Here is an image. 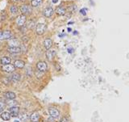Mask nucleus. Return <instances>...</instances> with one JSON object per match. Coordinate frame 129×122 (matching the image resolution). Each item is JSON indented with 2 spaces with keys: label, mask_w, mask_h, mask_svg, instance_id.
Masks as SVG:
<instances>
[{
  "label": "nucleus",
  "mask_w": 129,
  "mask_h": 122,
  "mask_svg": "<svg viewBox=\"0 0 129 122\" xmlns=\"http://www.w3.org/2000/svg\"><path fill=\"white\" fill-rule=\"evenodd\" d=\"M12 34L10 31H4V32H0V41H4V40H9Z\"/></svg>",
  "instance_id": "f257e3e1"
},
{
  "label": "nucleus",
  "mask_w": 129,
  "mask_h": 122,
  "mask_svg": "<svg viewBox=\"0 0 129 122\" xmlns=\"http://www.w3.org/2000/svg\"><path fill=\"white\" fill-rule=\"evenodd\" d=\"M45 29H46V25L45 24H38L36 25V33L38 35H42V34H44Z\"/></svg>",
  "instance_id": "f03ea898"
},
{
  "label": "nucleus",
  "mask_w": 129,
  "mask_h": 122,
  "mask_svg": "<svg viewBox=\"0 0 129 122\" xmlns=\"http://www.w3.org/2000/svg\"><path fill=\"white\" fill-rule=\"evenodd\" d=\"M2 70H3L4 72L11 73V72H13V71H15V67L14 66V65L6 64V65H3V66H2Z\"/></svg>",
  "instance_id": "7ed1b4c3"
},
{
  "label": "nucleus",
  "mask_w": 129,
  "mask_h": 122,
  "mask_svg": "<svg viewBox=\"0 0 129 122\" xmlns=\"http://www.w3.org/2000/svg\"><path fill=\"white\" fill-rule=\"evenodd\" d=\"M36 67L41 72H45V71L47 70L48 69V66L47 63L45 62V61H39V62L36 64Z\"/></svg>",
  "instance_id": "20e7f679"
},
{
  "label": "nucleus",
  "mask_w": 129,
  "mask_h": 122,
  "mask_svg": "<svg viewBox=\"0 0 129 122\" xmlns=\"http://www.w3.org/2000/svg\"><path fill=\"white\" fill-rule=\"evenodd\" d=\"M48 112H49L51 117H53V118H57L60 115L59 111L57 108H50L48 109Z\"/></svg>",
  "instance_id": "39448f33"
},
{
  "label": "nucleus",
  "mask_w": 129,
  "mask_h": 122,
  "mask_svg": "<svg viewBox=\"0 0 129 122\" xmlns=\"http://www.w3.org/2000/svg\"><path fill=\"white\" fill-rule=\"evenodd\" d=\"M10 112H11V116L16 117L18 116V114H19V107H15V106H12L11 108H10Z\"/></svg>",
  "instance_id": "423d86ee"
},
{
  "label": "nucleus",
  "mask_w": 129,
  "mask_h": 122,
  "mask_svg": "<svg viewBox=\"0 0 129 122\" xmlns=\"http://www.w3.org/2000/svg\"><path fill=\"white\" fill-rule=\"evenodd\" d=\"M25 22H26V16H25L24 15H19V16L16 19V24H17L18 26H23Z\"/></svg>",
  "instance_id": "0eeeda50"
},
{
  "label": "nucleus",
  "mask_w": 129,
  "mask_h": 122,
  "mask_svg": "<svg viewBox=\"0 0 129 122\" xmlns=\"http://www.w3.org/2000/svg\"><path fill=\"white\" fill-rule=\"evenodd\" d=\"M7 51L10 54H19L21 52V49L18 46H10L7 48Z\"/></svg>",
  "instance_id": "6e6552de"
},
{
  "label": "nucleus",
  "mask_w": 129,
  "mask_h": 122,
  "mask_svg": "<svg viewBox=\"0 0 129 122\" xmlns=\"http://www.w3.org/2000/svg\"><path fill=\"white\" fill-rule=\"evenodd\" d=\"M53 12H54L53 9L52 7H48V8L45 9V11H44V15L47 18H49L53 15Z\"/></svg>",
  "instance_id": "1a4fd4ad"
},
{
  "label": "nucleus",
  "mask_w": 129,
  "mask_h": 122,
  "mask_svg": "<svg viewBox=\"0 0 129 122\" xmlns=\"http://www.w3.org/2000/svg\"><path fill=\"white\" fill-rule=\"evenodd\" d=\"M24 66H25V62L24 61H21V60H16L15 61V63H14V66L19 69L24 68Z\"/></svg>",
  "instance_id": "9d476101"
},
{
  "label": "nucleus",
  "mask_w": 129,
  "mask_h": 122,
  "mask_svg": "<svg viewBox=\"0 0 129 122\" xmlns=\"http://www.w3.org/2000/svg\"><path fill=\"white\" fill-rule=\"evenodd\" d=\"M4 97L7 100H15L16 95L14 92H11V91H8V92L4 93Z\"/></svg>",
  "instance_id": "9b49d317"
},
{
  "label": "nucleus",
  "mask_w": 129,
  "mask_h": 122,
  "mask_svg": "<svg viewBox=\"0 0 129 122\" xmlns=\"http://www.w3.org/2000/svg\"><path fill=\"white\" fill-rule=\"evenodd\" d=\"M1 118L3 120V121H9V120L11 119V115L9 112H1Z\"/></svg>",
  "instance_id": "f8f14e48"
},
{
  "label": "nucleus",
  "mask_w": 129,
  "mask_h": 122,
  "mask_svg": "<svg viewBox=\"0 0 129 122\" xmlns=\"http://www.w3.org/2000/svg\"><path fill=\"white\" fill-rule=\"evenodd\" d=\"M52 41L51 39H46V40L44 41V46L46 49H49L52 46Z\"/></svg>",
  "instance_id": "ddd939ff"
},
{
  "label": "nucleus",
  "mask_w": 129,
  "mask_h": 122,
  "mask_svg": "<svg viewBox=\"0 0 129 122\" xmlns=\"http://www.w3.org/2000/svg\"><path fill=\"white\" fill-rule=\"evenodd\" d=\"M55 54H56V53H55L54 50H48L47 53H46V57L49 61H51L55 56Z\"/></svg>",
  "instance_id": "4468645a"
},
{
  "label": "nucleus",
  "mask_w": 129,
  "mask_h": 122,
  "mask_svg": "<svg viewBox=\"0 0 129 122\" xmlns=\"http://www.w3.org/2000/svg\"><path fill=\"white\" fill-rule=\"evenodd\" d=\"M39 119H40V114L38 113V112H33L32 115H31V121L32 122H36L39 121Z\"/></svg>",
  "instance_id": "2eb2a0df"
},
{
  "label": "nucleus",
  "mask_w": 129,
  "mask_h": 122,
  "mask_svg": "<svg viewBox=\"0 0 129 122\" xmlns=\"http://www.w3.org/2000/svg\"><path fill=\"white\" fill-rule=\"evenodd\" d=\"M65 12H66V10H65V8L63 7H58L56 10V13L58 15H63L65 14Z\"/></svg>",
  "instance_id": "dca6fc26"
},
{
  "label": "nucleus",
  "mask_w": 129,
  "mask_h": 122,
  "mask_svg": "<svg viewBox=\"0 0 129 122\" xmlns=\"http://www.w3.org/2000/svg\"><path fill=\"white\" fill-rule=\"evenodd\" d=\"M20 11L23 14H29L30 11H31V9L27 5H23L20 7Z\"/></svg>",
  "instance_id": "f3484780"
},
{
  "label": "nucleus",
  "mask_w": 129,
  "mask_h": 122,
  "mask_svg": "<svg viewBox=\"0 0 129 122\" xmlns=\"http://www.w3.org/2000/svg\"><path fill=\"white\" fill-rule=\"evenodd\" d=\"M11 59L9 57H3L1 58V64L2 65H6V64H10Z\"/></svg>",
  "instance_id": "a211bd4d"
},
{
  "label": "nucleus",
  "mask_w": 129,
  "mask_h": 122,
  "mask_svg": "<svg viewBox=\"0 0 129 122\" xmlns=\"http://www.w3.org/2000/svg\"><path fill=\"white\" fill-rule=\"evenodd\" d=\"M43 0H32V7H38L42 3Z\"/></svg>",
  "instance_id": "6ab92c4d"
},
{
  "label": "nucleus",
  "mask_w": 129,
  "mask_h": 122,
  "mask_svg": "<svg viewBox=\"0 0 129 122\" xmlns=\"http://www.w3.org/2000/svg\"><path fill=\"white\" fill-rule=\"evenodd\" d=\"M11 79H12V80H14V81L18 82V81H19V79H20V75H18V74H13L12 76H11Z\"/></svg>",
  "instance_id": "aec40b11"
},
{
  "label": "nucleus",
  "mask_w": 129,
  "mask_h": 122,
  "mask_svg": "<svg viewBox=\"0 0 129 122\" xmlns=\"http://www.w3.org/2000/svg\"><path fill=\"white\" fill-rule=\"evenodd\" d=\"M10 11L12 14H16L18 12V8L16 7L15 6H11V8H10Z\"/></svg>",
  "instance_id": "412c9836"
},
{
  "label": "nucleus",
  "mask_w": 129,
  "mask_h": 122,
  "mask_svg": "<svg viewBox=\"0 0 129 122\" xmlns=\"http://www.w3.org/2000/svg\"><path fill=\"white\" fill-rule=\"evenodd\" d=\"M27 118H28V116H27V114H22V115H20L19 116V119L21 120L22 121H27Z\"/></svg>",
  "instance_id": "4be33fe9"
},
{
  "label": "nucleus",
  "mask_w": 129,
  "mask_h": 122,
  "mask_svg": "<svg viewBox=\"0 0 129 122\" xmlns=\"http://www.w3.org/2000/svg\"><path fill=\"white\" fill-rule=\"evenodd\" d=\"M10 100L11 101L8 103V104H10L11 106H13V105H15V104H16V103H17V101H13V100Z\"/></svg>",
  "instance_id": "5701e85b"
},
{
  "label": "nucleus",
  "mask_w": 129,
  "mask_h": 122,
  "mask_svg": "<svg viewBox=\"0 0 129 122\" xmlns=\"http://www.w3.org/2000/svg\"><path fill=\"white\" fill-rule=\"evenodd\" d=\"M81 12H82V15H86V9H85V10H83V9H82V10L81 11Z\"/></svg>",
  "instance_id": "b1692460"
},
{
  "label": "nucleus",
  "mask_w": 129,
  "mask_h": 122,
  "mask_svg": "<svg viewBox=\"0 0 129 122\" xmlns=\"http://www.w3.org/2000/svg\"><path fill=\"white\" fill-rule=\"evenodd\" d=\"M23 41H28V37H27V36L25 37V36H24V37H23Z\"/></svg>",
  "instance_id": "393cba45"
},
{
  "label": "nucleus",
  "mask_w": 129,
  "mask_h": 122,
  "mask_svg": "<svg viewBox=\"0 0 129 122\" xmlns=\"http://www.w3.org/2000/svg\"><path fill=\"white\" fill-rule=\"evenodd\" d=\"M68 51H69V53H70V54H72L73 51V49H69Z\"/></svg>",
  "instance_id": "a878e982"
},
{
  "label": "nucleus",
  "mask_w": 129,
  "mask_h": 122,
  "mask_svg": "<svg viewBox=\"0 0 129 122\" xmlns=\"http://www.w3.org/2000/svg\"><path fill=\"white\" fill-rule=\"evenodd\" d=\"M61 122H67V121H66V119H62Z\"/></svg>",
  "instance_id": "bb28decb"
},
{
  "label": "nucleus",
  "mask_w": 129,
  "mask_h": 122,
  "mask_svg": "<svg viewBox=\"0 0 129 122\" xmlns=\"http://www.w3.org/2000/svg\"><path fill=\"white\" fill-rule=\"evenodd\" d=\"M16 2H23V1H25V0H15Z\"/></svg>",
  "instance_id": "cd10ccee"
},
{
  "label": "nucleus",
  "mask_w": 129,
  "mask_h": 122,
  "mask_svg": "<svg viewBox=\"0 0 129 122\" xmlns=\"http://www.w3.org/2000/svg\"><path fill=\"white\" fill-rule=\"evenodd\" d=\"M3 112V108H0V113Z\"/></svg>",
  "instance_id": "c85d7f7f"
},
{
  "label": "nucleus",
  "mask_w": 129,
  "mask_h": 122,
  "mask_svg": "<svg viewBox=\"0 0 129 122\" xmlns=\"http://www.w3.org/2000/svg\"><path fill=\"white\" fill-rule=\"evenodd\" d=\"M52 2L55 3H57V0H52Z\"/></svg>",
  "instance_id": "c756f323"
},
{
  "label": "nucleus",
  "mask_w": 129,
  "mask_h": 122,
  "mask_svg": "<svg viewBox=\"0 0 129 122\" xmlns=\"http://www.w3.org/2000/svg\"><path fill=\"white\" fill-rule=\"evenodd\" d=\"M15 122H19V121H15Z\"/></svg>",
  "instance_id": "7c9ffc66"
},
{
  "label": "nucleus",
  "mask_w": 129,
  "mask_h": 122,
  "mask_svg": "<svg viewBox=\"0 0 129 122\" xmlns=\"http://www.w3.org/2000/svg\"><path fill=\"white\" fill-rule=\"evenodd\" d=\"M0 46H1V43H0Z\"/></svg>",
  "instance_id": "2f4dec72"
},
{
  "label": "nucleus",
  "mask_w": 129,
  "mask_h": 122,
  "mask_svg": "<svg viewBox=\"0 0 129 122\" xmlns=\"http://www.w3.org/2000/svg\"><path fill=\"white\" fill-rule=\"evenodd\" d=\"M36 122H38V121H36Z\"/></svg>",
  "instance_id": "473e14b6"
}]
</instances>
